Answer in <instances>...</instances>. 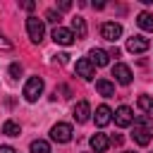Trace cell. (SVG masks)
Here are the masks:
<instances>
[{"mask_svg": "<svg viewBox=\"0 0 153 153\" xmlns=\"http://www.w3.org/2000/svg\"><path fill=\"white\" fill-rule=\"evenodd\" d=\"M0 50H12V43H10L2 33H0Z\"/></svg>", "mask_w": 153, "mask_h": 153, "instance_id": "obj_23", "label": "cell"}, {"mask_svg": "<svg viewBox=\"0 0 153 153\" xmlns=\"http://www.w3.org/2000/svg\"><path fill=\"white\" fill-rule=\"evenodd\" d=\"M43 86H45V84H43L41 76H31V79L24 84V98H26L29 103H36L38 96L43 93Z\"/></svg>", "mask_w": 153, "mask_h": 153, "instance_id": "obj_2", "label": "cell"}, {"mask_svg": "<svg viewBox=\"0 0 153 153\" xmlns=\"http://www.w3.org/2000/svg\"><path fill=\"white\" fill-rule=\"evenodd\" d=\"M100 36L105 38V41H110V43H115L120 36H122V26L117 24V22H105L103 26H100Z\"/></svg>", "mask_w": 153, "mask_h": 153, "instance_id": "obj_4", "label": "cell"}, {"mask_svg": "<svg viewBox=\"0 0 153 153\" xmlns=\"http://www.w3.org/2000/svg\"><path fill=\"white\" fill-rule=\"evenodd\" d=\"M112 76H115V81L122 84V86L131 84V69H129L127 65H122V62H117V65L112 67Z\"/></svg>", "mask_w": 153, "mask_h": 153, "instance_id": "obj_7", "label": "cell"}, {"mask_svg": "<svg viewBox=\"0 0 153 153\" xmlns=\"http://www.w3.org/2000/svg\"><path fill=\"white\" fill-rule=\"evenodd\" d=\"M108 53L105 50H100V48H93V50H88V62L93 65V67H105L108 65Z\"/></svg>", "mask_w": 153, "mask_h": 153, "instance_id": "obj_12", "label": "cell"}, {"mask_svg": "<svg viewBox=\"0 0 153 153\" xmlns=\"http://www.w3.org/2000/svg\"><path fill=\"white\" fill-rule=\"evenodd\" d=\"M136 103H139V108H141L146 115H153V98H151V96H139Z\"/></svg>", "mask_w": 153, "mask_h": 153, "instance_id": "obj_20", "label": "cell"}, {"mask_svg": "<svg viewBox=\"0 0 153 153\" xmlns=\"http://www.w3.org/2000/svg\"><path fill=\"white\" fill-rule=\"evenodd\" d=\"M2 134H7V136H19V134H22V127H19V122H14V120H7V122L2 124Z\"/></svg>", "mask_w": 153, "mask_h": 153, "instance_id": "obj_18", "label": "cell"}, {"mask_svg": "<svg viewBox=\"0 0 153 153\" xmlns=\"http://www.w3.org/2000/svg\"><path fill=\"white\" fill-rule=\"evenodd\" d=\"M88 115H91V105H88L86 100H79V103L74 105V120H76L79 124H84V122H88Z\"/></svg>", "mask_w": 153, "mask_h": 153, "instance_id": "obj_13", "label": "cell"}, {"mask_svg": "<svg viewBox=\"0 0 153 153\" xmlns=\"http://www.w3.org/2000/svg\"><path fill=\"white\" fill-rule=\"evenodd\" d=\"M96 91H98L100 96H105V98H112V96H115V84L108 81V79H98V81H96Z\"/></svg>", "mask_w": 153, "mask_h": 153, "instance_id": "obj_15", "label": "cell"}, {"mask_svg": "<svg viewBox=\"0 0 153 153\" xmlns=\"http://www.w3.org/2000/svg\"><path fill=\"white\" fill-rule=\"evenodd\" d=\"M124 153H134V151H124Z\"/></svg>", "mask_w": 153, "mask_h": 153, "instance_id": "obj_28", "label": "cell"}, {"mask_svg": "<svg viewBox=\"0 0 153 153\" xmlns=\"http://www.w3.org/2000/svg\"><path fill=\"white\" fill-rule=\"evenodd\" d=\"M74 69H76V74H79L81 79H86V81H91V79L96 76V67L88 62V57H81V60H76Z\"/></svg>", "mask_w": 153, "mask_h": 153, "instance_id": "obj_5", "label": "cell"}, {"mask_svg": "<svg viewBox=\"0 0 153 153\" xmlns=\"http://www.w3.org/2000/svg\"><path fill=\"white\" fill-rule=\"evenodd\" d=\"M110 120H112V110L108 105H98L96 108V115H93L96 127H105V124H110Z\"/></svg>", "mask_w": 153, "mask_h": 153, "instance_id": "obj_10", "label": "cell"}, {"mask_svg": "<svg viewBox=\"0 0 153 153\" xmlns=\"http://www.w3.org/2000/svg\"><path fill=\"white\" fill-rule=\"evenodd\" d=\"M136 24H139L143 31H153V14H151V12H139Z\"/></svg>", "mask_w": 153, "mask_h": 153, "instance_id": "obj_17", "label": "cell"}, {"mask_svg": "<svg viewBox=\"0 0 153 153\" xmlns=\"http://www.w3.org/2000/svg\"><path fill=\"white\" fill-rule=\"evenodd\" d=\"M29 151H31V153H50V146H48V141H43V139H36V141H31Z\"/></svg>", "mask_w": 153, "mask_h": 153, "instance_id": "obj_19", "label": "cell"}, {"mask_svg": "<svg viewBox=\"0 0 153 153\" xmlns=\"http://www.w3.org/2000/svg\"><path fill=\"white\" fill-rule=\"evenodd\" d=\"M10 74H12L14 79H19V76H22V65H17V62L10 65Z\"/></svg>", "mask_w": 153, "mask_h": 153, "instance_id": "obj_22", "label": "cell"}, {"mask_svg": "<svg viewBox=\"0 0 153 153\" xmlns=\"http://www.w3.org/2000/svg\"><path fill=\"white\" fill-rule=\"evenodd\" d=\"M53 41H55L57 45H72V43H74V36H72L69 29H65V26H55V29H53Z\"/></svg>", "mask_w": 153, "mask_h": 153, "instance_id": "obj_9", "label": "cell"}, {"mask_svg": "<svg viewBox=\"0 0 153 153\" xmlns=\"http://www.w3.org/2000/svg\"><path fill=\"white\" fill-rule=\"evenodd\" d=\"M148 48H151V43H148V38H143V36H131V38L127 41V50H129V53H134V55L146 53Z\"/></svg>", "mask_w": 153, "mask_h": 153, "instance_id": "obj_6", "label": "cell"}, {"mask_svg": "<svg viewBox=\"0 0 153 153\" xmlns=\"http://www.w3.org/2000/svg\"><path fill=\"white\" fill-rule=\"evenodd\" d=\"M131 122H134V112H131V108L120 105V108L115 110V124H117V127H129Z\"/></svg>", "mask_w": 153, "mask_h": 153, "instance_id": "obj_8", "label": "cell"}, {"mask_svg": "<svg viewBox=\"0 0 153 153\" xmlns=\"http://www.w3.org/2000/svg\"><path fill=\"white\" fill-rule=\"evenodd\" d=\"M45 22H50V24H60V12L48 10V12H45Z\"/></svg>", "mask_w": 153, "mask_h": 153, "instance_id": "obj_21", "label": "cell"}, {"mask_svg": "<svg viewBox=\"0 0 153 153\" xmlns=\"http://www.w3.org/2000/svg\"><path fill=\"white\" fill-rule=\"evenodd\" d=\"M67 57H69V55H67V53H60V55H57V60H60V62H62V65H65V62H67Z\"/></svg>", "mask_w": 153, "mask_h": 153, "instance_id": "obj_27", "label": "cell"}, {"mask_svg": "<svg viewBox=\"0 0 153 153\" xmlns=\"http://www.w3.org/2000/svg\"><path fill=\"white\" fill-rule=\"evenodd\" d=\"M72 36L79 41V38H86V33H88V26H86V19L84 17H74L72 19Z\"/></svg>", "mask_w": 153, "mask_h": 153, "instance_id": "obj_11", "label": "cell"}, {"mask_svg": "<svg viewBox=\"0 0 153 153\" xmlns=\"http://www.w3.org/2000/svg\"><path fill=\"white\" fill-rule=\"evenodd\" d=\"M57 7H60V10H69V7H72V2H69V0H62Z\"/></svg>", "mask_w": 153, "mask_h": 153, "instance_id": "obj_25", "label": "cell"}, {"mask_svg": "<svg viewBox=\"0 0 153 153\" xmlns=\"http://www.w3.org/2000/svg\"><path fill=\"white\" fill-rule=\"evenodd\" d=\"M108 146H110V139H108L105 134H93V136H91V148H93L96 153H105Z\"/></svg>", "mask_w": 153, "mask_h": 153, "instance_id": "obj_14", "label": "cell"}, {"mask_svg": "<svg viewBox=\"0 0 153 153\" xmlns=\"http://www.w3.org/2000/svg\"><path fill=\"white\" fill-rule=\"evenodd\" d=\"M134 141L139 143V146H148L151 143V129H146V127H134Z\"/></svg>", "mask_w": 153, "mask_h": 153, "instance_id": "obj_16", "label": "cell"}, {"mask_svg": "<svg viewBox=\"0 0 153 153\" xmlns=\"http://www.w3.org/2000/svg\"><path fill=\"white\" fill-rule=\"evenodd\" d=\"M50 139L57 141V143H67V141H72V124H67V122H57V124L50 129Z\"/></svg>", "mask_w": 153, "mask_h": 153, "instance_id": "obj_3", "label": "cell"}, {"mask_svg": "<svg viewBox=\"0 0 153 153\" xmlns=\"http://www.w3.org/2000/svg\"><path fill=\"white\" fill-rule=\"evenodd\" d=\"M26 33L33 43H41L43 36H45V26H43V19L38 17H26Z\"/></svg>", "mask_w": 153, "mask_h": 153, "instance_id": "obj_1", "label": "cell"}, {"mask_svg": "<svg viewBox=\"0 0 153 153\" xmlns=\"http://www.w3.org/2000/svg\"><path fill=\"white\" fill-rule=\"evenodd\" d=\"M108 57H120V48L115 45V48H110V53H108Z\"/></svg>", "mask_w": 153, "mask_h": 153, "instance_id": "obj_24", "label": "cell"}, {"mask_svg": "<svg viewBox=\"0 0 153 153\" xmlns=\"http://www.w3.org/2000/svg\"><path fill=\"white\" fill-rule=\"evenodd\" d=\"M0 153H17L12 146H0Z\"/></svg>", "mask_w": 153, "mask_h": 153, "instance_id": "obj_26", "label": "cell"}]
</instances>
